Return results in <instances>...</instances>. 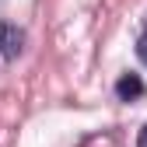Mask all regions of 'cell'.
<instances>
[{
    "instance_id": "obj_1",
    "label": "cell",
    "mask_w": 147,
    "mask_h": 147,
    "mask_svg": "<svg viewBox=\"0 0 147 147\" xmlns=\"http://www.w3.org/2000/svg\"><path fill=\"white\" fill-rule=\"evenodd\" d=\"M21 42H25V35L14 25H0V60L18 56V53H21Z\"/></svg>"
},
{
    "instance_id": "obj_2",
    "label": "cell",
    "mask_w": 147,
    "mask_h": 147,
    "mask_svg": "<svg viewBox=\"0 0 147 147\" xmlns=\"http://www.w3.org/2000/svg\"><path fill=\"white\" fill-rule=\"evenodd\" d=\"M116 95L119 98H137V95H144V81L137 77V74H126V77H119V84H116Z\"/></svg>"
},
{
    "instance_id": "obj_3",
    "label": "cell",
    "mask_w": 147,
    "mask_h": 147,
    "mask_svg": "<svg viewBox=\"0 0 147 147\" xmlns=\"http://www.w3.org/2000/svg\"><path fill=\"white\" fill-rule=\"evenodd\" d=\"M137 49H140V60L147 63V32H144V39H140V46H137Z\"/></svg>"
},
{
    "instance_id": "obj_4",
    "label": "cell",
    "mask_w": 147,
    "mask_h": 147,
    "mask_svg": "<svg viewBox=\"0 0 147 147\" xmlns=\"http://www.w3.org/2000/svg\"><path fill=\"white\" fill-rule=\"evenodd\" d=\"M137 147H147V126L140 130V137H137Z\"/></svg>"
}]
</instances>
